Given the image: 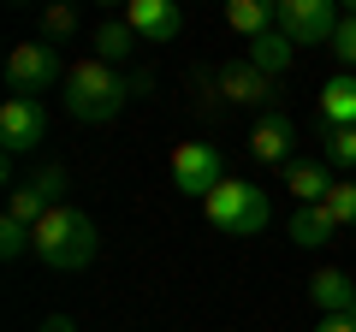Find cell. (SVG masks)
<instances>
[{
	"label": "cell",
	"mask_w": 356,
	"mask_h": 332,
	"mask_svg": "<svg viewBox=\"0 0 356 332\" xmlns=\"http://www.w3.org/2000/svg\"><path fill=\"white\" fill-rule=\"evenodd\" d=\"M42 137H48V113H42V101H18V95H6V101H0V149H6V154H30Z\"/></svg>",
	"instance_id": "obj_8"
},
{
	"label": "cell",
	"mask_w": 356,
	"mask_h": 332,
	"mask_svg": "<svg viewBox=\"0 0 356 332\" xmlns=\"http://www.w3.org/2000/svg\"><path fill=\"white\" fill-rule=\"evenodd\" d=\"M226 24L238 30L243 42H255V36H267V30H280V18H273V0H232Z\"/></svg>",
	"instance_id": "obj_18"
},
{
	"label": "cell",
	"mask_w": 356,
	"mask_h": 332,
	"mask_svg": "<svg viewBox=\"0 0 356 332\" xmlns=\"http://www.w3.org/2000/svg\"><path fill=\"white\" fill-rule=\"evenodd\" d=\"M95 249H102V231H95V219H89L83 208H72V202H60L36 226V261H42V267H54V273L89 267Z\"/></svg>",
	"instance_id": "obj_2"
},
{
	"label": "cell",
	"mask_w": 356,
	"mask_h": 332,
	"mask_svg": "<svg viewBox=\"0 0 356 332\" xmlns=\"http://www.w3.org/2000/svg\"><path fill=\"white\" fill-rule=\"evenodd\" d=\"M77 30H83V24H77L72 6H48V13H42V42H48V48H54V42H72Z\"/></svg>",
	"instance_id": "obj_22"
},
{
	"label": "cell",
	"mask_w": 356,
	"mask_h": 332,
	"mask_svg": "<svg viewBox=\"0 0 356 332\" xmlns=\"http://www.w3.org/2000/svg\"><path fill=\"white\" fill-rule=\"evenodd\" d=\"M214 90L226 95L232 107H273V77L255 72L250 60H226V65L214 72Z\"/></svg>",
	"instance_id": "obj_9"
},
{
	"label": "cell",
	"mask_w": 356,
	"mask_h": 332,
	"mask_svg": "<svg viewBox=\"0 0 356 332\" xmlns=\"http://www.w3.org/2000/svg\"><path fill=\"white\" fill-rule=\"evenodd\" d=\"M350 315H356V308H350Z\"/></svg>",
	"instance_id": "obj_26"
},
{
	"label": "cell",
	"mask_w": 356,
	"mask_h": 332,
	"mask_svg": "<svg viewBox=\"0 0 356 332\" xmlns=\"http://www.w3.org/2000/svg\"><path fill=\"white\" fill-rule=\"evenodd\" d=\"M332 53H339V65H344V72H356V13H344L339 36H332Z\"/></svg>",
	"instance_id": "obj_23"
},
{
	"label": "cell",
	"mask_w": 356,
	"mask_h": 332,
	"mask_svg": "<svg viewBox=\"0 0 356 332\" xmlns=\"http://www.w3.org/2000/svg\"><path fill=\"white\" fill-rule=\"evenodd\" d=\"M291 243H303V249H321V243H332L339 238V219L327 214V202H309V208H297L291 214Z\"/></svg>",
	"instance_id": "obj_15"
},
{
	"label": "cell",
	"mask_w": 356,
	"mask_h": 332,
	"mask_svg": "<svg viewBox=\"0 0 356 332\" xmlns=\"http://www.w3.org/2000/svg\"><path fill=\"white\" fill-rule=\"evenodd\" d=\"M332 184H339V179H332V166H327V160H291V166H285V190L297 196V208L327 202Z\"/></svg>",
	"instance_id": "obj_12"
},
{
	"label": "cell",
	"mask_w": 356,
	"mask_h": 332,
	"mask_svg": "<svg viewBox=\"0 0 356 332\" xmlns=\"http://www.w3.org/2000/svg\"><path fill=\"white\" fill-rule=\"evenodd\" d=\"M131 90H137V77H125L119 65L83 53V60L65 72V113H72L77 125H107V119L125 113Z\"/></svg>",
	"instance_id": "obj_1"
},
{
	"label": "cell",
	"mask_w": 356,
	"mask_h": 332,
	"mask_svg": "<svg viewBox=\"0 0 356 332\" xmlns=\"http://www.w3.org/2000/svg\"><path fill=\"white\" fill-rule=\"evenodd\" d=\"M273 18H280V30L297 48H332V36H339V24H344V13L332 0H280Z\"/></svg>",
	"instance_id": "obj_5"
},
{
	"label": "cell",
	"mask_w": 356,
	"mask_h": 332,
	"mask_svg": "<svg viewBox=\"0 0 356 332\" xmlns=\"http://www.w3.org/2000/svg\"><path fill=\"white\" fill-rule=\"evenodd\" d=\"M309 303H315L321 315H350V308H356V285H350V273L321 267L315 279H309Z\"/></svg>",
	"instance_id": "obj_13"
},
{
	"label": "cell",
	"mask_w": 356,
	"mask_h": 332,
	"mask_svg": "<svg viewBox=\"0 0 356 332\" xmlns=\"http://www.w3.org/2000/svg\"><path fill=\"white\" fill-rule=\"evenodd\" d=\"M60 190H65V172H60V166H42L36 179L13 184V196H6V219H18V226L36 231L42 219L60 208Z\"/></svg>",
	"instance_id": "obj_7"
},
{
	"label": "cell",
	"mask_w": 356,
	"mask_h": 332,
	"mask_svg": "<svg viewBox=\"0 0 356 332\" xmlns=\"http://www.w3.org/2000/svg\"><path fill=\"white\" fill-rule=\"evenodd\" d=\"M202 214H208V226L226 231V238H255V231L273 226V202H267V190L250 184V179H226L202 202Z\"/></svg>",
	"instance_id": "obj_3"
},
{
	"label": "cell",
	"mask_w": 356,
	"mask_h": 332,
	"mask_svg": "<svg viewBox=\"0 0 356 332\" xmlns=\"http://www.w3.org/2000/svg\"><path fill=\"white\" fill-rule=\"evenodd\" d=\"M89 48H95V60L125 65L131 53H137V30H131L125 18H107V24H95V30H89Z\"/></svg>",
	"instance_id": "obj_17"
},
{
	"label": "cell",
	"mask_w": 356,
	"mask_h": 332,
	"mask_svg": "<svg viewBox=\"0 0 356 332\" xmlns=\"http://www.w3.org/2000/svg\"><path fill=\"white\" fill-rule=\"evenodd\" d=\"M243 60H250L255 72L280 77V72H291V60H297V42L285 36V30H267V36H255V42H250V53H243Z\"/></svg>",
	"instance_id": "obj_16"
},
{
	"label": "cell",
	"mask_w": 356,
	"mask_h": 332,
	"mask_svg": "<svg viewBox=\"0 0 356 332\" xmlns=\"http://www.w3.org/2000/svg\"><path fill=\"white\" fill-rule=\"evenodd\" d=\"M42 332H77V326H72V315H48V320H42Z\"/></svg>",
	"instance_id": "obj_25"
},
{
	"label": "cell",
	"mask_w": 356,
	"mask_h": 332,
	"mask_svg": "<svg viewBox=\"0 0 356 332\" xmlns=\"http://www.w3.org/2000/svg\"><path fill=\"white\" fill-rule=\"evenodd\" d=\"M321 125L339 131V125H356V72H339L321 83Z\"/></svg>",
	"instance_id": "obj_14"
},
{
	"label": "cell",
	"mask_w": 356,
	"mask_h": 332,
	"mask_svg": "<svg viewBox=\"0 0 356 332\" xmlns=\"http://www.w3.org/2000/svg\"><path fill=\"white\" fill-rule=\"evenodd\" d=\"M327 214L339 219V231H356V179H339V184H332Z\"/></svg>",
	"instance_id": "obj_21"
},
{
	"label": "cell",
	"mask_w": 356,
	"mask_h": 332,
	"mask_svg": "<svg viewBox=\"0 0 356 332\" xmlns=\"http://www.w3.org/2000/svg\"><path fill=\"white\" fill-rule=\"evenodd\" d=\"M321 160L327 166H356V125H339L321 137Z\"/></svg>",
	"instance_id": "obj_19"
},
{
	"label": "cell",
	"mask_w": 356,
	"mask_h": 332,
	"mask_svg": "<svg viewBox=\"0 0 356 332\" xmlns=\"http://www.w3.org/2000/svg\"><path fill=\"white\" fill-rule=\"evenodd\" d=\"M172 184H178V196L208 202V196L226 184V160H220V149H214V142H178V149H172Z\"/></svg>",
	"instance_id": "obj_6"
},
{
	"label": "cell",
	"mask_w": 356,
	"mask_h": 332,
	"mask_svg": "<svg viewBox=\"0 0 356 332\" xmlns=\"http://www.w3.org/2000/svg\"><path fill=\"white\" fill-rule=\"evenodd\" d=\"M291 142H297L291 119H285V113H267L261 125L250 131V160H261V166H291Z\"/></svg>",
	"instance_id": "obj_11"
},
{
	"label": "cell",
	"mask_w": 356,
	"mask_h": 332,
	"mask_svg": "<svg viewBox=\"0 0 356 332\" xmlns=\"http://www.w3.org/2000/svg\"><path fill=\"white\" fill-rule=\"evenodd\" d=\"M30 249H36V231H30V226H18V219H6V214H0V256H6V261H24Z\"/></svg>",
	"instance_id": "obj_20"
},
{
	"label": "cell",
	"mask_w": 356,
	"mask_h": 332,
	"mask_svg": "<svg viewBox=\"0 0 356 332\" xmlns=\"http://www.w3.org/2000/svg\"><path fill=\"white\" fill-rule=\"evenodd\" d=\"M54 83H60V53H54L48 42H18V48L6 53V95L42 101Z\"/></svg>",
	"instance_id": "obj_4"
},
{
	"label": "cell",
	"mask_w": 356,
	"mask_h": 332,
	"mask_svg": "<svg viewBox=\"0 0 356 332\" xmlns=\"http://www.w3.org/2000/svg\"><path fill=\"white\" fill-rule=\"evenodd\" d=\"M125 24L137 30V42L166 48V42H178V30H184V13H178L172 0H131V6H125Z\"/></svg>",
	"instance_id": "obj_10"
},
{
	"label": "cell",
	"mask_w": 356,
	"mask_h": 332,
	"mask_svg": "<svg viewBox=\"0 0 356 332\" xmlns=\"http://www.w3.org/2000/svg\"><path fill=\"white\" fill-rule=\"evenodd\" d=\"M315 332H356V315H321Z\"/></svg>",
	"instance_id": "obj_24"
}]
</instances>
